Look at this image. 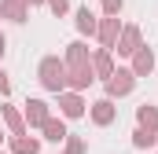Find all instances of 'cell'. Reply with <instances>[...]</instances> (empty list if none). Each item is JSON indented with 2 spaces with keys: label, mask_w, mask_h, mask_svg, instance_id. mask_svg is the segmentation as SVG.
Returning <instances> with one entry per match:
<instances>
[{
  "label": "cell",
  "mask_w": 158,
  "mask_h": 154,
  "mask_svg": "<svg viewBox=\"0 0 158 154\" xmlns=\"http://www.w3.org/2000/svg\"><path fill=\"white\" fill-rule=\"evenodd\" d=\"M40 74H44V84H48V88H55V92L63 88V66H59L55 59H48V63L40 66Z\"/></svg>",
  "instance_id": "obj_1"
},
{
  "label": "cell",
  "mask_w": 158,
  "mask_h": 154,
  "mask_svg": "<svg viewBox=\"0 0 158 154\" xmlns=\"http://www.w3.org/2000/svg\"><path fill=\"white\" fill-rule=\"evenodd\" d=\"M132 88V74H110V92L121 95V92H129Z\"/></svg>",
  "instance_id": "obj_2"
},
{
  "label": "cell",
  "mask_w": 158,
  "mask_h": 154,
  "mask_svg": "<svg viewBox=\"0 0 158 154\" xmlns=\"http://www.w3.org/2000/svg\"><path fill=\"white\" fill-rule=\"evenodd\" d=\"M140 121H143V125H147V132H151V128L158 125V110H151V107H140Z\"/></svg>",
  "instance_id": "obj_3"
},
{
  "label": "cell",
  "mask_w": 158,
  "mask_h": 154,
  "mask_svg": "<svg viewBox=\"0 0 158 154\" xmlns=\"http://www.w3.org/2000/svg\"><path fill=\"white\" fill-rule=\"evenodd\" d=\"M44 128H48V140H55V143H59V140L66 136V128H63V125H55V121H48Z\"/></svg>",
  "instance_id": "obj_4"
},
{
  "label": "cell",
  "mask_w": 158,
  "mask_h": 154,
  "mask_svg": "<svg viewBox=\"0 0 158 154\" xmlns=\"http://www.w3.org/2000/svg\"><path fill=\"white\" fill-rule=\"evenodd\" d=\"M63 110H66L70 117H74V114H81V99H77V95H66V103H63Z\"/></svg>",
  "instance_id": "obj_5"
},
{
  "label": "cell",
  "mask_w": 158,
  "mask_h": 154,
  "mask_svg": "<svg viewBox=\"0 0 158 154\" xmlns=\"http://www.w3.org/2000/svg\"><path fill=\"white\" fill-rule=\"evenodd\" d=\"M151 63H155V59H151V51H140V55H136V70H140V74H143V70H151Z\"/></svg>",
  "instance_id": "obj_6"
},
{
  "label": "cell",
  "mask_w": 158,
  "mask_h": 154,
  "mask_svg": "<svg viewBox=\"0 0 158 154\" xmlns=\"http://www.w3.org/2000/svg\"><path fill=\"white\" fill-rule=\"evenodd\" d=\"M77 26H81V30H88V33L96 30V22H92V15H88V11H77Z\"/></svg>",
  "instance_id": "obj_7"
},
{
  "label": "cell",
  "mask_w": 158,
  "mask_h": 154,
  "mask_svg": "<svg viewBox=\"0 0 158 154\" xmlns=\"http://www.w3.org/2000/svg\"><path fill=\"white\" fill-rule=\"evenodd\" d=\"M96 121H110V103H96Z\"/></svg>",
  "instance_id": "obj_8"
},
{
  "label": "cell",
  "mask_w": 158,
  "mask_h": 154,
  "mask_svg": "<svg viewBox=\"0 0 158 154\" xmlns=\"http://www.w3.org/2000/svg\"><path fill=\"white\" fill-rule=\"evenodd\" d=\"M30 121H44V103H30Z\"/></svg>",
  "instance_id": "obj_9"
},
{
  "label": "cell",
  "mask_w": 158,
  "mask_h": 154,
  "mask_svg": "<svg viewBox=\"0 0 158 154\" xmlns=\"http://www.w3.org/2000/svg\"><path fill=\"white\" fill-rule=\"evenodd\" d=\"M132 44H136V33L129 30V33H125V40H121V48H118V51H132Z\"/></svg>",
  "instance_id": "obj_10"
},
{
  "label": "cell",
  "mask_w": 158,
  "mask_h": 154,
  "mask_svg": "<svg viewBox=\"0 0 158 154\" xmlns=\"http://www.w3.org/2000/svg\"><path fill=\"white\" fill-rule=\"evenodd\" d=\"M33 151H37L33 140H19V154H33Z\"/></svg>",
  "instance_id": "obj_11"
},
{
  "label": "cell",
  "mask_w": 158,
  "mask_h": 154,
  "mask_svg": "<svg viewBox=\"0 0 158 154\" xmlns=\"http://www.w3.org/2000/svg\"><path fill=\"white\" fill-rule=\"evenodd\" d=\"M103 40H107V44L114 40V22H107V26H103Z\"/></svg>",
  "instance_id": "obj_12"
},
{
  "label": "cell",
  "mask_w": 158,
  "mask_h": 154,
  "mask_svg": "<svg viewBox=\"0 0 158 154\" xmlns=\"http://www.w3.org/2000/svg\"><path fill=\"white\" fill-rule=\"evenodd\" d=\"M52 7H55V11L63 15V11H66V0H52Z\"/></svg>",
  "instance_id": "obj_13"
},
{
  "label": "cell",
  "mask_w": 158,
  "mask_h": 154,
  "mask_svg": "<svg viewBox=\"0 0 158 154\" xmlns=\"http://www.w3.org/2000/svg\"><path fill=\"white\" fill-rule=\"evenodd\" d=\"M121 7V0H107V11H118Z\"/></svg>",
  "instance_id": "obj_14"
},
{
  "label": "cell",
  "mask_w": 158,
  "mask_h": 154,
  "mask_svg": "<svg viewBox=\"0 0 158 154\" xmlns=\"http://www.w3.org/2000/svg\"><path fill=\"white\" fill-rule=\"evenodd\" d=\"M0 92H7V77L4 74H0Z\"/></svg>",
  "instance_id": "obj_15"
},
{
  "label": "cell",
  "mask_w": 158,
  "mask_h": 154,
  "mask_svg": "<svg viewBox=\"0 0 158 154\" xmlns=\"http://www.w3.org/2000/svg\"><path fill=\"white\" fill-rule=\"evenodd\" d=\"M0 55H4V37H0Z\"/></svg>",
  "instance_id": "obj_16"
}]
</instances>
